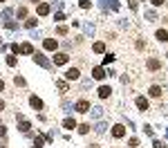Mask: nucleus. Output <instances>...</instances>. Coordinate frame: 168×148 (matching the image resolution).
<instances>
[{
	"label": "nucleus",
	"mask_w": 168,
	"mask_h": 148,
	"mask_svg": "<svg viewBox=\"0 0 168 148\" xmlns=\"http://www.w3.org/2000/svg\"><path fill=\"white\" fill-rule=\"evenodd\" d=\"M25 25H27V27H34V25H36V18H27Z\"/></svg>",
	"instance_id": "obj_27"
},
{
	"label": "nucleus",
	"mask_w": 168,
	"mask_h": 148,
	"mask_svg": "<svg viewBox=\"0 0 168 148\" xmlns=\"http://www.w3.org/2000/svg\"><path fill=\"white\" fill-rule=\"evenodd\" d=\"M29 103H32V108H36V110H43V101H41L38 97H29Z\"/></svg>",
	"instance_id": "obj_12"
},
{
	"label": "nucleus",
	"mask_w": 168,
	"mask_h": 148,
	"mask_svg": "<svg viewBox=\"0 0 168 148\" xmlns=\"http://www.w3.org/2000/svg\"><path fill=\"white\" fill-rule=\"evenodd\" d=\"M94 52H97V54L106 52V43H94Z\"/></svg>",
	"instance_id": "obj_19"
},
{
	"label": "nucleus",
	"mask_w": 168,
	"mask_h": 148,
	"mask_svg": "<svg viewBox=\"0 0 168 148\" xmlns=\"http://www.w3.org/2000/svg\"><path fill=\"white\" fill-rule=\"evenodd\" d=\"M0 148H7V146H0Z\"/></svg>",
	"instance_id": "obj_37"
},
{
	"label": "nucleus",
	"mask_w": 168,
	"mask_h": 148,
	"mask_svg": "<svg viewBox=\"0 0 168 148\" xmlns=\"http://www.w3.org/2000/svg\"><path fill=\"white\" fill-rule=\"evenodd\" d=\"M65 79H67V81H79V79H81L79 67H70L67 72H65Z\"/></svg>",
	"instance_id": "obj_2"
},
{
	"label": "nucleus",
	"mask_w": 168,
	"mask_h": 148,
	"mask_svg": "<svg viewBox=\"0 0 168 148\" xmlns=\"http://www.w3.org/2000/svg\"><path fill=\"white\" fill-rule=\"evenodd\" d=\"M56 32H58L61 36H65V34H67V27H58V29H56Z\"/></svg>",
	"instance_id": "obj_31"
},
{
	"label": "nucleus",
	"mask_w": 168,
	"mask_h": 148,
	"mask_svg": "<svg viewBox=\"0 0 168 148\" xmlns=\"http://www.w3.org/2000/svg\"><path fill=\"white\" fill-rule=\"evenodd\" d=\"M2 108H5V101H2V99H0V110H2Z\"/></svg>",
	"instance_id": "obj_34"
},
{
	"label": "nucleus",
	"mask_w": 168,
	"mask_h": 148,
	"mask_svg": "<svg viewBox=\"0 0 168 148\" xmlns=\"http://www.w3.org/2000/svg\"><path fill=\"white\" fill-rule=\"evenodd\" d=\"M63 126L67 128V130H74V128H76V121H74V119H65V121H63Z\"/></svg>",
	"instance_id": "obj_17"
},
{
	"label": "nucleus",
	"mask_w": 168,
	"mask_h": 148,
	"mask_svg": "<svg viewBox=\"0 0 168 148\" xmlns=\"http://www.w3.org/2000/svg\"><path fill=\"white\" fill-rule=\"evenodd\" d=\"M16 119H18V121H20V133H25V135H27V133H29V128H32V124L27 121V119H25L23 115H18Z\"/></svg>",
	"instance_id": "obj_4"
},
{
	"label": "nucleus",
	"mask_w": 168,
	"mask_h": 148,
	"mask_svg": "<svg viewBox=\"0 0 168 148\" xmlns=\"http://www.w3.org/2000/svg\"><path fill=\"white\" fill-rule=\"evenodd\" d=\"M110 94H112V90H110L108 85H101V88H99V97H101V99H108Z\"/></svg>",
	"instance_id": "obj_10"
},
{
	"label": "nucleus",
	"mask_w": 168,
	"mask_h": 148,
	"mask_svg": "<svg viewBox=\"0 0 168 148\" xmlns=\"http://www.w3.org/2000/svg\"><path fill=\"white\" fill-rule=\"evenodd\" d=\"M56 88H58L61 92H67L70 88H67V83H65V81H56Z\"/></svg>",
	"instance_id": "obj_18"
},
{
	"label": "nucleus",
	"mask_w": 168,
	"mask_h": 148,
	"mask_svg": "<svg viewBox=\"0 0 168 148\" xmlns=\"http://www.w3.org/2000/svg\"><path fill=\"white\" fill-rule=\"evenodd\" d=\"M34 61L38 63V65H43V67H50V61L43 56V54H34Z\"/></svg>",
	"instance_id": "obj_7"
},
{
	"label": "nucleus",
	"mask_w": 168,
	"mask_h": 148,
	"mask_svg": "<svg viewBox=\"0 0 168 148\" xmlns=\"http://www.w3.org/2000/svg\"><path fill=\"white\" fill-rule=\"evenodd\" d=\"M76 110H79V112H83V115H85V112H90V101H88V99L76 101Z\"/></svg>",
	"instance_id": "obj_3"
},
{
	"label": "nucleus",
	"mask_w": 168,
	"mask_h": 148,
	"mask_svg": "<svg viewBox=\"0 0 168 148\" xmlns=\"http://www.w3.org/2000/svg\"><path fill=\"white\" fill-rule=\"evenodd\" d=\"M153 146H155V148H166V144H164V141H159V139H155V141H153Z\"/></svg>",
	"instance_id": "obj_22"
},
{
	"label": "nucleus",
	"mask_w": 168,
	"mask_h": 148,
	"mask_svg": "<svg viewBox=\"0 0 168 148\" xmlns=\"http://www.w3.org/2000/svg\"><path fill=\"white\" fill-rule=\"evenodd\" d=\"M92 76H94V79H106V70L103 67H94V70H92Z\"/></svg>",
	"instance_id": "obj_8"
},
{
	"label": "nucleus",
	"mask_w": 168,
	"mask_h": 148,
	"mask_svg": "<svg viewBox=\"0 0 168 148\" xmlns=\"http://www.w3.org/2000/svg\"><path fill=\"white\" fill-rule=\"evenodd\" d=\"M164 94V90H162V85H153L150 88V97H155V99H159Z\"/></svg>",
	"instance_id": "obj_11"
},
{
	"label": "nucleus",
	"mask_w": 168,
	"mask_h": 148,
	"mask_svg": "<svg viewBox=\"0 0 168 148\" xmlns=\"http://www.w3.org/2000/svg\"><path fill=\"white\" fill-rule=\"evenodd\" d=\"M67 61H70V56H67L65 52H58V54L54 56V63H56V65H65Z\"/></svg>",
	"instance_id": "obj_5"
},
{
	"label": "nucleus",
	"mask_w": 168,
	"mask_h": 148,
	"mask_svg": "<svg viewBox=\"0 0 168 148\" xmlns=\"http://www.w3.org/2000/svg\"><path fill=\"white\" fill-rule=\"evenodd\" d=\"M88 148H99V146H97V144H92V146H88Z\"/></svg>",
	"instance_id": "obj_35"
},
{
	"label": "nucleus",
	"mask_w": 168,
	"mask_h": 148,
	"mask_svg": "<svg viewBox=\"0 0 168 148\" xmlns=\"http://www.w3.org/2000/svg\"><path fill=\"white\" fill-rule=\"evenodd\" d=\"M5 90V83H2V79H0V92H2Z\"/></svg>",
	"instance_id": "obj_33"
},
{
	"label": "nucleus",
	"mask_w": 168,
	"mask_h": 148,
	"mask_svg": "<svg viewBox=\"0 0 168 148\" xmlns=\"http://www.w3.org/2000/svg\"><path fill=\"white\" fill-rule=\"evenodd\" d=\"M150 2H153V5H155V7H162V5H164V2H166V0H150Z\"/></svg>",
	"instance_id": "obj_30"
},
{
	"label": "nucleus",
	"mask_w": 168,
	"mask_h": 148,
	"mask_svg": "<svg viewBox=\"0 0 168 148\" xmlns=\"http://www.w3.org/2000/svg\"><path fill=\"white\" fill-rule=\"evenodd\" d=\"M11 50L18 52V54H34V47H32L29 43H25V45H14Z\"/></svg>",
	"instance_id": "obj_1"
},
{
	"label": "nucleus",
	"mask_w": 168,
	"mask_h": 148,
	"mask_svg": "<svg viewBox=\"0 0 168 148\" xmlns=\"http://www.w3.org/2000/svg\"><path fill=\"white\" fill-rule=\"evenodd\" d=\"M106 128H108V126H106V124H103V121H101V124H99V126H97V133H103V130H106Z\"/></svg>",
	"instance_id": "obj_26"
},
{
	"label": "nucleus",
	"mask_w": 168,
	"mask_h": 148,
	"mask_svg": "<svg viewBox=\"0 0 168 148\" xmlns=\"http://www.w3.org/2000/svg\"><path fill=\"white\" fill-rule=\"evenodd\" d=\"M159 67H162V63L157 61V59H150V61H148V70H159Z\"/></svg>",
	"instance_id": "obj_16"
},
{
	"label": "nucleus",
	"mask_w": 168,
	"mask_h": 148,
	"mask_svg": "<svg viewBox=\"0 0 168 148\" xmlns=\"http://www.w3.org/2000/svg\"><path fill=\"white\" fill-rule=\"evenodd\" d=\"M47 14H50V5L41 2V5H38V16H47Z\"/></svg>",
	"instance_id": "obj_15"
},
{
	"label": "nucleus",
	"mask_w": 168,
	"mask_h": 148,
	"mask_svg": "<svg viewBox=\"0 0 168 148\" xmlns=\"http://www.w3.org/2000/svg\"><path fill=\"white\" fill-rule=\"evenodd\" d=\"M76 128H79V133H81V135H85V133L90 130V124H81V126H76Z\"/></svg>",
	"instance_id": "obj_20"
},
{
	"label": "nucleus",
	"mask_w": 168,
	"mask_h": 148,
	"mask_svg": "<svg viewBox=\"0 0 168 148\" xmlns=\"http://www.w3.org/2000/svg\"><path fill=\"white\" fill-rule=\"evenodd\" d=\"M14 81H16V85H25V79H23V76H16Z\"/></svg>",
	"instance_id": "obj_28"
},
{
	"label": "nucleus",
	"mask_w": 168,
	"mask_h": 148,
	"mask_svg": "<svg viewBox=\"0 0 168 148\" xmlns=\"http://www.w3.org/2000/svg\"><path fill=\"white\" fill-rule=\"evenodd\" d=\"M25 16H27V9L20 7V9H18V18H25Z\"/></svg>",
	"instance_id": "obj_24"
},
{
	"label": "nucleus",
	"mask_w": 168,
	"mask_h": 148,
	"mask_svg": "<svg viewBox=\"0 0 168 148\" xmlns=\"http://www.w3.org/2000/svg\"><path fill=\"white\" fill-rule=\"evenodd\" d=\"M101 112H103V108H94L92 110V117H101Z\"/></svg>",
	"instance_id": "obj_23"
},
{
	"label": "nucleus",
	"mask_w": 168,
	"mask_h": 148,
	"mask_svg": "<svg viewBox=\"0 0 168 148\" xmlns=\"http://www.w3.org/2000/svg\"><path fill=\"white\" fill-rule=\"evenodd\" d=\"M126 135V128L121 126V124H117V126H112V137H117V139H121V137Z\"/></svg>",
	"instance_id": "obj_6"
},
{
	"label": "nucleus",
	"mask_w": 168,
	"mask_h": 148,
	"mask_svg": "<svg viewBox=\"0 0 168 148\" xmlns=\"http://www.w3.org/2000/svg\"><path fill=\"white\" fill-rule=\"evenodd\" d=\"M112 61H114V56H112V54H106V59H103L106 65H108V63H112Z\"/></svg>",
	"instance_id": "obj_25"
},
{
	"label": "nucleus",
	"mask_w": 168,
	"mask_h": 148,
	"mask_svg": "<svg viewBox=\"0 0 168 148\" xmlns=\"http://www.w3.org/2000/svg\"><path fill=\"white\" fill-rule=\"evenodd\" d=\"M32 2H41V0H32Z\"/></svg>",
	"instance_id": "obj_36"
},
{
	"label": "nucleus",
	"mask_w": 168,
	"mask_h": 148,
	"mask_svg": "<svg viewBox=\"0 0 168 148\" xmlns=\"http://www.w3.org/2000/svg\"><path fill=\"white\" fill-rule=\"evenodd\" d=\"M5 133H7V130H5V126L0 124V137H5Z\"/></svg>",
	"instance_id": "obj_32"
},
{
	"label": "nucleus",
	"mask_w": 168,
	"mask_h": 148,
	"mask_svg": "<svg viewBox=\"0 0 168 148\" xmlns=\"http://www.w3.org/2000/svg\"><path fill=\"white\" fill-rule=\"evenodd\" d=\"M45 50H56V47H58V43H56V38H45Z\"/></svg>",
	"instance_id": "obj_9"
},
{
	"label": "nucleus",
	"mask_w": 168,
	"mask_h": 148,
	"mask_svg": "<svg viewBox=\"0 0 168 148\" xmlns=\"http://www.w3.org/2000/svg\"><path fill=\"white\" fill-rule=\"evenodd\" d=\"M137 108L141 110V112H144V110H148V99H144V97H139V99H137Z\"/></svg>",
	"instance_id": "obj_14"
},
{
	"label": "nucleus",
	"mask_w": 168,
	"mask_h": 148,
	"mask_svg": "<svg viewBox=\"0 0 168 148\" xmlns=\"http://www.w3.org/2000/svg\"><path fill=\"white\" fill-rule=\"evenodd\" d=\"M16 63H18V61H16V56H7V65H9V67H14Z\"/></svg>",
	"instance_id": "obj_21"
},
{
	"label": "nucleus",
	"mask_w": 168,
	"mask_h": 148,
	"mask_svg": "<svg viewBox=\"0 0 168 148\" xmlns=\"http://www.w3.org/2000/svg\"><path fill=\"white\" fill-rule=\"evenodd\" d=\"M137 5H139L137 0H128V7H130V9H137Z\"/></svg>",
	"instance_id": "obj_29"
},
{
	"label": "nucleus",
	"mask_w": 168,
	"mask_h": 148,
	"mask_svg": "<svg viewBox=\"0 0 168 148\" xmlns=\"http://www.w3.org/2000/svg\"><path fill=\"white\" fill-rule=\"evenodd\" d=\"M157 41L159 43H168V32L166 29H157Z\"/></svg>",
	"instance_id": "obj_13"
}]
</instances>
